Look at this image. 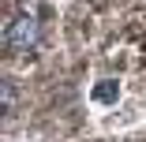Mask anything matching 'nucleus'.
I'll return each mask as SVG.
<instances>
[{
  "label": "nucleus",
  "instance_id": "f257e3e1",
  "mask_svg": "<svg viewBox=\"0 0 146 142\" xmlns=\"http://www.w3.org/2000/svg\"><path fill=\"white\" fill-rule=\"evenodd\" d=\"M38 38H41V26H38L34 15H19L15 22H8V30H4V45H8V52H15V56L34 52Z\"/></svg>",
  "mask_w": 146,
  "mask_h": 142
},
{
  "label": "nucleus",
  "instance_id": "f03ea898",
  "mask_svg": "<svg viewBox=\"0 0 146 142\" xmlns=\"http://www.w3.org/2000/svg\"><path fill=\"white\" fill-rule=\"evenodd\" d=\"M120 97H124L120 79H98L90 86V105H98V108H116Z\"/></svg>",
  "mask_w": 146,
  "mask_h": 142
},
{
  "label": "nucleus",
  "instance_id": "7ed1b4c3",
  "mask_svg": "<svg viewBox=\"0 0 146 142\" xmlns=\"http://www.w3.org/2000/svg\"><path fill=\"white\" fill-rule=\"evenodd\" d=\"M135 120H139V112L131 108V112H124V116H105L101 127H124V124H135Z\"/></svg>",
  "mask_w": 146,
  "mask_h": 142
}]
</instances>
